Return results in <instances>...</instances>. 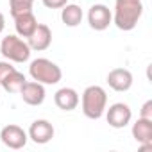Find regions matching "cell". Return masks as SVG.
I'll return each mask as SVG.
<instances>
[{"mask_svg": "<svg viewBox=\"0 0 152 152\" xmlns=\"http://www.w3.org/2000/svg\"><path fill=\"white\" fill-rule=\"evenodd\" d=\"M141 15H143V0H115L113 23L120 31L129 32L136 29Z\"/></svg>", "mask_w": 152, "mask_h": 152, "instance_id": "1", "label": "cell"}, {"mask_svg": "<svg viewBox=\"0 0 152 152\" xmlns=\"http://www.w3.org/2000/svg\"><path fill=\"white\" fill-rule=\"evenodd\" d=\"M81 107H83V113L86 118L90 120H99L104 116L106 113V107H107V93L102 86H88L84 91H83V97H81Z\"/></svg>", "mask_w": 152, "mask_h": 152, "instance_id": "2", "label": "cell"}, {"mask_svg": "<svg viewBox=\"0 0 152 152\" xmlns=\"http://www.w3.org/2000/svg\"><path fill=\"white\" fill-rule=\"evenodd\" d=\"M29 75L32 77V81H38L45 86H52L63 79V70L54 61H50L47 57H38V59L31 61Z\"/></svg>", "mask_w": 152, "mask_h": 152, "instance_id": "3", "label": "cell"}, {"mask_svg": "<svg viewBox=\"0 0 152 152\" xmlns=\"http://www.w3.org/2000/svg\"><path fill=\"white\" fill-rule=\"evenodd\" d=\"M31 47L18 34H9L0 43V54L11 63H25L31 57Z\"/></svg>", "mask_w": 152, "mask_h": 152, "instance_id": "4", "label": "cell"}, {"mask_svg": "<svg viewBox=\"0 0 152 152\" xmlns=\"http://www.w3.org/2000/svg\"><path fill=\"white\" fill-rule=\"evenodd\" d=\"M0 140H2V143L7 148L18 150V148H23L27 145L29 136L23 131V127H20L16 124H9V125L2 127V131H0Z\"/></svg>", "mask_w": 152, "mask_h": 152, "instance_id": "5", "label": "cell"}, {"mask_svg": "<svg viewBox=\"0 0 152 152\" xmlns=\"http://www.w3.org/2000/svg\"><path fill=\"white\" fill-rule=\"evenodd\" d=\"M106 120L113 129H124L125 125L131 124L132 120V111L127 104L124 102H116L113 106H109V109L106 107Z\"/></svg>", "mask_w": 152, "mask_h": 152, "instance_id": "6", "label": "cell"}, {"mask_svg": "<svg viewBox=\"0 0 152 152\" xmlns=\"http://www.w3.org/2000/svg\"><path fill=\"white\" fill-rule=\"evenodd\" d=\"M88 23H90V27L93 31H99V32L106 31L113 23V13H111V9L107 6H104V4L91 6L90 11H88Z\"/></svg>", "mask_w": 152, "mask_h": 152, "instance_id": "7", "label": "cell"}, {"mask_svg": "<svg viewBox=\"0 0 152 152\" xmlns=\"http://www.w3.org/2000/svg\"><path fill=\"white\" fill-rule=\"evenodd\" d=\"M54 134H56L54 125H52L48 120H45V118L34 120V122L31 124L29 131H27L29 140H32V141L38 143V145H45V143H48V141L54 138Z\"/></svg>", "mask_w": 152, "mask_h": 152, "instance_id": "8", "label": "cell"}, {"mask_svg": "<svg viewBox=\"0 0 152 152\" xmlns=\"http://www.w3.org/2000/svg\"><path fill=\"white\" fill-rule=\"evenodd\" d=\"M132 83H134V77L131 70L127 68H113L109 73H107V84L111 90L118 91V93H124V91H129L132 88Z\"/></svg>", "mask_w": 152, "mask_h": 152, "instance_id": "9", "label": "cell"}, {"mask_svg": "<svg viewBox=\"0 0 152 152\" xmlns=\"http://www.w3.org/2000/svg\"><path fill=\"white\" fill-rule=\"evenodd\" d=\"M20 97L29 106H41L45 102V97H47L45 84H41L38 81H27L23 84V88L20 90Z\"/></svg>", "mask_w": 152, "mask_h": 152, "instance_id": "10", "label": "cell"}, {"mask_svg": "<svg viewBox=\"0 0 152 152\" xmlns=\"http://www.w3.org/2000/svg\"><path fill=\"white\" fill-rule=\"evenodd\" d=\"M27 43L31 47V50L36 52H43L52 45V31L47 23H38V27L34 29V32L27 38Z\"/></svg>", "mask_w": 152, "mask_h": 152, "instance_id": "11", "label": "cell"}, {"mask_svg": "<svg viewBox=\"0 0 152 152\" xmlns=\"http://www.w3.org/2000/svg\"><path fill=\"white\" fill-rule=\"evenodd\" d=\"M79 100H81V97H79V93L75 91L73 88H61L54 95V102H56V106L61 111H73V109H77Z\"/></svg>", "mask_w": 152, "mask_h": 152, "instance_id": "12", "label": "cell"}, {"mask_svg": "<svg viewBox=\"0 0 152 152\" xmlns=\"http://www.w3.org/2000/svg\"><path fill=\"white\" fill-rule=\"evenodd\" d=\"M132 138L140 145H152V120L140 116L132 124Z\"/></svg>", "mask_w": 152, "mask_h": 152, "instance_id": "13", "label": "cell"}, {"mask_svg": "<svg viewBox=\"0 0 152 152\" xmlns=\"http://www.w3.org/2000/svg\"><path fill=\"white\" fill-rule=\"evenodd\" d=\"M36 27H38V20H36L32 11L15 16V29H16V34L20 38H29Z\"/></svg>", "mask_w": 152, "mask_h": 152, "instance_id": "14", "label": "cell"}, {"mask_svg": "<svg viewBox=\"0 0 152 152\" xmlns=\"http://www.w3.org/2000/svg\"><path fill=\"white\" fill-rule=\"evenodd\" d=\"M83 18H84V13H83L81 6H77V4H66L61 7V20L66 27L81 25Z\"/></svg>", "mask_w": 152, "mask_h": 152, "instance_id": "15", "label": "cell"}, {"mask_svg": "<svg viewBox=\"0 0 152 152\" xmlns=\"http://www.w3.org/2000/svg\"><path fill=\"white\" fill-rule=\"evenodd\" d=\"M25 83H27L25 75H23L22 72H18V70H13L7 77L0 83V86H2L7 93H20V90L23 88Z\"/></svg>", "mask_w": 152, "mask_h": 152, "instance_id": "16", "label": "cell"}, {"mask_svg": "<svg viewBox=\"0 0 152 152\" xmlns=\"http://www.w3.org/2000/svg\"><path fill=\"white\" fill-rule=\"evenodd\" d=\"M32 6H34V0H9V13L15 18L23 13H31Z\"/></svg>", "mask_w": 152, "mask_h": 152, "instance_id": "17", "label": "cell"}, {"mask_svg": "<svg viewBox=\"0 0 152 152\" xmlns=\"http://www.w3.org/2000/svg\"><path fill=\"white\" fill-rule=\"evenodd\" d=\"M13 70H16V66H13L11 61H7V59H6V61H0V83L6 79Z\"/></svg>", "mask_w": 152, "mask_h": 152, "instance_id": "18", "label": "cell"}, {"mask_svg": "<svg viewBox=\"0 0 152 152\" xmlns=\"http://www.w3.org/2000/svg\"><path fill=\"white\" fill-rule=\"evenodd\" d=\"M43 6L48 7V9H61L63 6L68 4V0H41Z\"/></svg>", "mask_w": 152, "mask_h": 152, "instance_id": "19", "label": "cell"}, {"mask_svg": "<svg viewBox=\"0 0 152 152\" xmlns=\"http://www.w3.org/2000/svg\"><path fill=\"white\" fill-rule=\"evenodd\" d=\"M140 116H141V118H148V120H152V100H147V102L141 106V109H140Z\"/></svg>", "mask_w": 152, "mask_h": 152, "instance_id": "20", "label": "cell"}, {"mask_svg": "<svg viewBox=\"0 0 152 152\" xmlns=\"http://www.w3.org/2000/svg\"><path fill=\"white\" fill-rule=\"evenodd\" d=\"M4 29H6V18H4L2 13H0V34L4 32Z\"/></svg>", "mask_w": 152, "mask_h": 152, "instance_id": "21", "label": "cell"}]
</instances>
